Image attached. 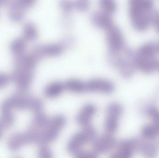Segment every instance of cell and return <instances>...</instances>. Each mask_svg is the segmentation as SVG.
<instances>
[{
	"mask_svg": "<svg viewBox=\"0 0 159 158\" xmlns=\"http://www.w3.org/2000/svg\"><path fill=\"white\" fill-rule=\"evenodd\" d=\"M106 31L107 43L111 55L123 52L126 48L125 40L120 29L114 25Z\"/></svg>",
	"mask_w": 159,
	"mask_h": 158,
	"instance_id": "4",
	"label": "cell"
},
{
	"mask_svg": "<svg viewBox=\"0 0 159 158\" xmlns=\"http://www.w3.org/2000/svg\"><path fill=\"white\" fill-rule=\"evenodd\" d=\"M38 156L39 157L42 158H49L52 157L50 149L46 144L41 145L38 150Z\"/></svg>",
	"mask_w": 159,
	"mask_h": 158,
	"instance_id": "30",
	"label": "cell"
},
{
	"mask_svg": "<svg viewBox=\"0 0 159 158\" xmlns=\"http://www.w3.org/2000/svg\"><path fill=\"white\" fill-rule=\"evenodd\" d=\"M8 6V15L9 19L14 23H19L24 19L26 9L19 0H10Z\"/></svg>",
	"mask_w": 159,
	"mask_h": 158,
	"instance_id": "9",
	"label": "cell"
},
{
	"mask_svg": "<svg viewBox=\"0 0 159 158\" xmlns=\"http://www.w3.org/2000/svg\"><path fill=\"white\" fill-rule=\"evenodd\" d=\"M158 53V43L154 42L145 43L141 45L135 52V53L139 55L151 57L157 56Z\"/></svg>",
	"mask_w": 159,
	"mask_h": 158,
	"instance_id": "15",
	"label": "cell"
},
{
	"mask_svg": "<svg viewBox=\"0 0 159 158\" xmlns=\"http://www.w3.org/2000/svg\"><path fill=\"white\" fill-rule=\"evenodd\" d=\"M43 107V103L41 100L37 99V98H32L30 108V110H31L33 112L37 114V113L42 112Z\"/></svg>",
	"mask_w": 159,
	"mask_h": 158,
	"instance_id": "28",
	"label": "cell"
},
{
	"mask_svg": "<svg viewBox=\"0 0 159 158\" xmlns=\"http://www.w3.org/2000/svg\"><path fill=\"white\" fill-rule=\"evenodd\" d=\"M27 48V41L23 38H18L10 43L9 48L15 57L25 54Z\"/></svg>",
	"mask_w": 159,
	"mask_h": 158,
	"instance_id": "17",
	"label": "cell"
},
{
	"mask_svg": "<svg viewBox=\"0 0 159 158\" xmlns=\"http://www.w3.org/2000/svg\"><path fill=\"white\" fill-rule=\"evenodd\" d=\"M159 134L158 131L152 124L145 126L142 130V135L146 139H153Z\"/></svg>",
	"mask_w": 159,
	"mask_h": 158,
	"instance_id": "24",
	"label": "cell"
},
{
	"mask_svg": "<svg viewBox=\"0 0 159 158\" xmlns=\"http://www.w3.org/2000/svg\"><path fill=\"white\" fill-rule=\"evenodd\" d=\"M99 5L102 12L112 15L116 11L117 4L115 0H99Z\"/></svg>",
	"mask_w": 159,
	"mask_h": 158,
	"instance_id": "21",
	"label": "cell"
},
{
	"mask_svg": "<svg viewBox=\"0 0 159 158\" xmlns=\"http://www.w3.org/2000/svg\"><path fill=\"white\" fill-rule=\"evenodd\" d=\"M15 117L11 113L9 112H2V116L0 118V125L2 128H9L14 124Z\"/></svg>",
	"mask_w": 159,
	"mask_h": 158,
	"instance_id": "23",
	"label": "cell"
},
{
	"mask_svg": "<svg viewBox=\"0 0 159 158\" xmlns=\"http://www.w3.org/2000/svg\"><path fill=\"white\" fill-rule=\"evenodd\" d=\"M10 78L7 75L0 73V89L3 88L9 82Z\"/></svg>",
	"mask_w": 159,
	"mask_h": 158,
	"instance_id": "32",
	"label": "cell"
},
{
	"mask_svg": "<svg viewBox=\"0 0 159 158\" xmlns=\"http://www.w3.org/2000/svg\"><path fill=\"white\" fill-rule=\"evenodd\" d=\"M96 133L92 127L89 125L84 127L82 131L72 136L68 144V150L70 153L76 155L80 151L82 146L95 140Z\"/></svg>",
	"mask_w": 159,
	"mask_h": 158,
	"instance_id": "3",
	"label": "cell"
},
{
	"mask_svg": "<svg viewBox=\"0 0 159 158\" xmlns=\"http://www.w3.org/2000/svg\"><path fill=\"white\" fill-rule=\"evenodd\" d=\"M75 157L80 158H94L97 157V154L93 152L80 151L75 155Z\"/></svg>",
	"mask_w": 159,
	"mask_h": 158,
	"instance_id": "31",
	"label": "cell"
},
{
	"mask_svg": "<svg viewBox=\"0 0 159 158\" xmlns=\"http://www.w3.org/2000/svg\"><path fill=\"white\" fill-rule=\"evenodd\" d=\"M19 1L22 5L27 9L32 7L35 4L36 0H19Z\"/></svg>",
	"mask_w": 159,
	"mask_h": 158,
	"instance_id": "33",
	"label": "cell"
},
{
	"mask_svg": "<svg viewBox=\"0 0 159 158\" xmlns=\"http://www.w3.org/2000/svg\"><path fill=\"white\" fill-rule=\"evenodd\" d=\"M65 90L64 84L59 82L52 83L47 86L44 90V94L49 98H56L59 96Z\"/></svg>",
	"mask_w": 159,
	"mask_h": 158,
	"instance_id": "16",
	"label": "cell"
},
{
	"mask_svg": "<svg viewBox=\"0 0 159 158\" xmlns=\"http://www.w3.org/2000/svg\"><path fill=\"white\" fill-rule=\"evenodd\" d=\"M59 5L62 12L66 15L70 14L75 9L72 0H60Z\"/></svg>",
	"mask_w": 159,
	"mask_h": 158,
	"instance_id": "26",
	"label": "cell"
},
{
	"mask_svg": "<svg viewBox=\"0 0 159 158\" xmlns=\"http://www.w3.org/2000/svg\"><path fill=\"white\" fill-rule=\"evenodd\" d=\"M137 141L128 140L123 141L120 144L117 150L113 154L112 157L128 158L130 157L134 151L137 148Z\"/></svg>",
	"mask_w": 159,
	"mask_h": 158,
	"instance_id": "12",
	"label": "cell"
},
{
	"mask_svg": "<svg viewBox=\"0 0 159 158\" xmlns=\"http://www.w3.org/2000/svg\"><path fill=\"white\" fill-rule=\"evenodd\" d=\"M158 70H159V65H158Z\"/></svg>",
	"mask_w": 159,
	"mask_h": 158,
	"instance_id": "37",
	"label": "cell"
},
{
	"mask_svg": "<svg viewBox=\"0 0 159 158\" xmlns=\"http://www.w3.org/2000/svg\"><path fill=\"white\" fill-rule=\"evenodd\" d=\"M38 31L37 27L32 22H26L23 28V37L26 41H35L38 38Z\"/></svg>",
	"mask_w": 159,
	"mask_h": 158,
	"instance_id": "18",
	"label": "cell"
},
{
	"mask_svg": "<svg viewBox=\"0 0 159 158\" xmlns=\"http://www.w3.org/2000/svg\"><path fill=\"white\" fill-rule=\"evenodd\" d=\"M65 90L75 93L86 92L85 83L77 79L69 80L64 83Z\"/></svg>",
	"mask_w": 159,
	"mask_h": 158,
	"instance_id": "19",
	"label": "cell"
},
{
	"mask_svg": "<svg viewBox=\"0 0 159 158\" xmlns=\"http://www.w3.org/2000/svg\"><path fill=\"white\" fill-rule=\"evenodd\" d=\"M123 111L119 104H110L107 110V117L105 122V130L107 134L113 135L116 132L118 126L119 120Z\"/></svg>",
	"mask_w": 159,
	"mask_h": 158,
	"instance_id": "6",
	"label": "cell"
},
{
	"mask_svg": "<svg viewBox=\"0 0 159 158\" xmlns=\"http://www.w3.org/2000/svg\"><path fill=\"white\" fill-rule=\"evenodd\" d=\"M96 112V108L92 104H88L80 111L76 121L80 125L85 127L89 126Z\"/></svg>",
	"mask_w": 159,
	"mask_h": 158,
	"instance_id": "13",
	"label": "cell"
},
{
	"mask_svg": "<svg viewBox=\"0 0 159 158\" xmlns=\"http://www.w3.org/2000/svg\"><path fill=\"white\" fill-rule=\"evenodd\" d=\"M65 122L62 115H57L49 119L45 128L41 132L39 144H46L56 140L65 125Z\"/></svg>",
	"mask_w": 159,
	"mask_h": 158,
	"instance_id": "2",
	"label": "cell"
},
{
	"mask_svg": "<svg viewBox=\"0 0 159 158\" xmlns=\"http://www.w3.org/2000/svg\"><path fill=\"white\" fill-rule=\"evenodd\" d=\"M23 145H25V144L22 134H15L10 137L8 140V147L12 151L19 150Z\"/></svg>",
	"mask_w": 159,
	"mask_h": 158,
	"instance_id": "20",
	"label": "cell"
},
{
	"mask_svg": "<svg viewBox=\"0 0 159 158\" xmlns=\"http://www.w3.org/2000/svg\"><path fill=\"white\" fill-rule=\"evenodd\" d=\"M137 148L148 157H153L156 155L157 152V146L153 143L137 142Z\"/></svg>",
	"mask_w": 159,
	"mask_h": 158,
	"instance_id": "22",
	"label": "cell"
},
{
	"mask_svg": "<svg viewBox=\"0 0 159 158\" xmlns=\"http://www.w3.org/2000/svg\"><path fill=\"white\" fill-rule=\"evenodd\" d=\"M34 70L26 68L15 69L11 79L16 84L20 91L24 92L29 89L32 81Z\"/></svg>",
	"mask_w": 159,
	"mask_h": 158,
	"instance_id": "7",
	"label": "cell"
},
{
	"mask_svg": "<svg viewBox=\"0 0 159 158\" xmlns=\"http://www.w3.org/2000/svg\"><path fill=\"white\" fill-rule=\"evenodd\" d=\"M158 50H159V43H158Z\"/></svg>",
	"mask_w": 159,
	"mask_h": 158,
	"instance_id": "36",
	"label": "cell"
},
{
	"mask_svg": "<svg viewBox=\"0 0 159 158\" xmlns=\"http://www.w3.org/2000/svg\"><path fill=\"white\" fill-rule=\"evenodd\" d=\"M147 114L152 119L153 122L152 125L159 132V110L155 108H150L147 110Z\"/></svg>",
	"mask_w": 159,
	"mask_h": 158,
	"instance_id": "25",
	"label": "cell"
},
{
	"mask_svg": "<svg viewBox=\"0 0 159 158\" xmlns=\"http://www.w3.org/2000/svg\"><path fill=\"white\" fill-rule=\"evenodd\" d=\"M86 92L110 93L114 90L113 83L103 79H93L85 83Z\"/></svg>",
	"mask_w": 159,
	"mask_h": 158,
	"instance_id": "8",
	"label": "cell"
},
{
	"mask_svg": "<svg viewBox=\"0 0 159 158\" xmlns=\"http://www.w3.org/2000/svg\"><path fill=\"white\" fill-rule=\"evenodd\" d=\"M66 44L61 42L38 45L34 48L32 54L38 60L43 58L58 56L64 52L67 46Z\"/></svg>",
	"mask_w": 159,
	"mask_h": 158,
	"instance_id": "5",
	"label": "cell"
},
{
	"mask_svg": "<svg viewBox=\"0 0 159 158\" xmlns=\"http://www.w3.org/2000/svg\"><path fill=\"white\" fill-rule=\"evenodd\" d=\"M2 128L1 125H0V139H1L2 136Z\"/></svg>",
	"mask_w": 159,
	"mask_h": 158,
	"instance_id": "35",
	"label": "cell"
},
{
	"mask_svg": "<svg viewBox=\"0 0 159 158\" xmlns=\"http://www.w3.org/2000/svg\"><path fill=\"white\" fill-rule=\"evenodd\" d=\"M74 6L75 9L80 11L85 12L87 11L90 6V0H74Z\"/></svg>",
	"mask_w": 159,
	"mask_h": 158,
	"instance_id": "27",
	"label": "cell"
},
{
	"mask_svg": "<svg viewBox=\"0 0 159 158\" xmlns=\"http://www.w3.org/2000/svg\"><path fill=\"white\" fill-rule=\"evenodd\" d=\"M91 21L94 27L105 31L114 25L111 15L102 11L93 13L91 16Z\"/></svg>",
	"mask_w": 159,
	"mask_h": 158,
	"instance_id": "11",
	"label": "cell"
},
{
	"mask_svg": "<svg viewBox=\"0 0 159 158\" xmlns=\"http://www.w3.org/2000/svg\"><path fill=\"white\" fill-rule=\"evenodd\" d=\"M10 0H0V6L8 5Z\"/></svg>",
	"mask_w": 159,
	"mask_h": 158,
	"instance_id": "34",
	"label": "cell"
},
{
	"mask_svg": "<svg viewBox=\"0 0 159 158\" xmlns=\"http://www.w3.org/2000/svg\"><path fill=\"white\" fill-rule=\"evenodd\" d=\"M150 22L159 34V10H153L150 16Z\"/></svg>",
	"mask_w": 159,
	"mask_h": 158,
	"instance_id": "29",
	"label": "cell"
},
{
	"mask_svg": "<svg viewBox=\"0 0 159 158\" xmlns=\"http://www.w3.org/2000/svg\"><path fill=\"white\" fill-rule=\"evenodd\" d=\"M93 151L96 154L105 153L111 150L116 144V141L112 135L106 134L99 139L94 141Z\"/></svg>",
	"mask_w": 159,
	"mask_h": 158,
	"instance_id": "10",
	"label": "cell"
},
{
	"mask_svg": "<svg viewBox=\"0 0 159 158\" xmlns=\"http://www.w3.org/2000/svg\"><path fill=\"white\" fill-rule=\"evenodd\" d=\"M129 15L135 30L144 32L151 25L150 16L154 10V0H129Z\"/></svg>",
	"mask_w": 159,
	"mask_h": 158,
	"instance_id": "1",
	"label": "cell"
},
{
	"mask_svg": "<svg viewBox=\"0 0 159 158\" xmlns=\"http://www.w3.org/2000/svg\"><path fill=\"white\" fill-rule=\"evenodd\" d=\"M9 100L13 106V108L19 110L30 109L32 97L17 94L9 97Z\"/></svg>",
	"mask_w": 159,
	"mask_h": 158,
	"instance_id": "14",
	"label": "cell"
}]
</instances>
